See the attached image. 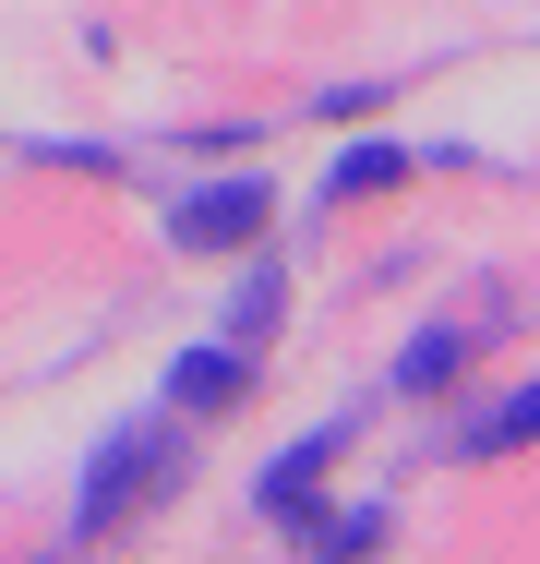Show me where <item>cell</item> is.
I'll list each match as a JSON object with an SVG mask.
<instances>
[{
    "instance_id": "obj_1",
    "label": "cell",
    "mask_w": 540,
    "mask_h": 564,
    "mask_svg": "<svg viewBox=\"0 0 540 564\" xmlns=\"http://www.w3.org/2000/svg\"><path fill=\"white\" fill-rule=\"evenodd\" d=\"M169 480H181V433H108L73 505V541H120V505H156Z\"/></svg>"
},
{
    "instance_id": "obj_2",
    "label": "cell",
    "mask_w": 540,
    "mask_h": 564,
    "mask_svg": "<svg viewBox=\"0 0 540 564\" xmlns=\"http://www.w3.org/2000/svg\"><path fill=\"white\" fill-rule=\"evenodd\" d=\"M264 205H277V193H264V181L240 169V181H216V193H193V205L169 217V240H181V252H252V228H264Z\"/></svg>"
},
{
    "instance_id": "obj_3",
    "label": "cell",
    "mask_w": 540,
    "mask_h": 564,
    "mask_svg": "<svg viewBox=\"0 0 540 564\" xmlns=\"http://www.w3.org/2000/svg\"><path fill=\"white\" fill-rule=\"evenodd\" d=\"M240 397H252V360H240V348H181V360H169V409H181V421H216V409H240Z\"/></svg>"
},
{
    "instance_id": "obj_4",
    "label": "cell",
    "mask_w": 540,
    "mask_h": 564,
    "mask_svg": "<svg viewBox=\"0 0 540 564\" xmlns=\"http://www.w3.org/2000/svg\"><path fill=\"white\" fill-rule=\"evenodd\" d=\"M421 169V144H397V132H372V144H348L336 169H324V205H360V193H397Z\"/></svg>"
},
{
    "instance_id": "obj_5",
    "label": "cell",
    "mask_w": 540,
    "mask_h": 564,
    "mask_svg": "<svg viewBox=\"0 0 540 564\" xmlns=\"http://www.w3.org/2000/svg\"><path fill=\"white\" fill-rule=\"evenodd\" d=\"M336 456H348V433L324 421L313 445H289V456H277V468H264V505H289V492H313V480H324V468H336Z\"/></svg>"
},
{
    "instance_id": "obj_6",
    "label": "cell",
    "mask_w": 540,
    "mask_h": 564,
    "mask_svg": "<svg viewBox=\"0 0 540 564\" xmlns=\"http://www.w3.org/2000/svg\"><path fill=\"white\" fill-rule=\"evenodd\" d=\"M468 360H480V337H421L409 360H397V384H409V397H432V384H456Z\"/></svg>"
},
{
    "instance_id": "obj_7",
    "label": "cell",
    "mask_w": 540,
    "mask_h": 564,
    "mask_svg": "<svg viewBox=\"0 0 540 564\" xmlns=\"http://www.w3.org/2000/svg\"><path fill=\"white\" fill-rule=\"evenodd\" d=\"M277 301H289V289H277V264H252V276H240V301H228V337H264V325H277Z\"/></svg>"
},
{
    "instance_id": "obj_8",
    "label": "cell",
    "mask_w": 540,
    "mask_h": 564,
    "mask_svg": "<svg viewBox=\"0 0 540 564\" xmlns=\"http://www.w3.org/2000/svg\"><path fill=\"white\" fill-rule=\"evenodd\" d=\"M529 421H540V397L517 384V397H493V409L468 421V445H529Z\"/></svg>"
}]
</instances>
